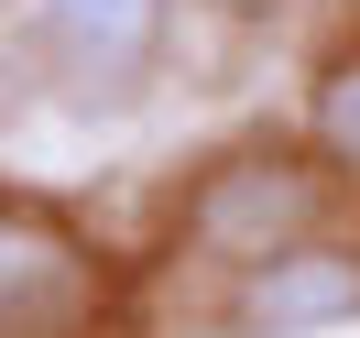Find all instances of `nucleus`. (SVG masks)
Listing matches in <instances>:
<instances>
[{"label": "nucleus", "instance_id": "f257e3e1", "mask_svg": "<svg viewBox=\"0 0 360 338\" xmlns=\"http://www.w3.org/2000/svg\"><path fill=\"white\" fill-rule=\"evenodd\" d=\"M110 306V273L55 207L0 197V338H88Z\"/></svg>", "mask_w": 360, "mask_h": 338}, {"label": "nucleus", "instance_id": "f03ea898", "mask_svg": "<svg viewBox=\"0 0 360 338\" xmlns=\"http://www.w3.org/2000/svg\"><path fill=\"white\" fill-rule=\"evenodd\" d=\"M316 219H328V175H316L306 153H240L186 207V229H197L207 251H229V262H273V251H295Z\"/></svg>", "mask_w": 360, "mask_h": 338}, {"label": "nucleus", "instance_id": "7ed1b4c3", "mask_svg": "<svg viewBox=\"0 0 360 338\" xmlns=\"http://www.w3.org/2000/svg\"><path fill=\"white\" fill-rule=\"evenodd\" d=\"M349 316H360V251H328V240H295L273 262H251L240 294H229L240 338H306V327H349Z\"/></svg>", "mask_w": 360, "mask_h": 338}, {"label": "nucleus", "instance_id": "20e7f679", "mask_svg": "<svg viewBox=\"0 0 360 338\" xmlns=\"http://www.w3.org/2000/svg\"><path fill=\"white\" fill-rule=\"evenodd\" d=\"M33 33L66 55L88 98H131L164 44V0H33Z\"/></svg>", "mask_w": 360, "mask_h": 338}, {"label": "nucleus", "instance_id": "39448f33", "mask_svg": "<svg viewBox=\"0 0 360 338\" xmlns=\"http://www.w3.org/2000/svg\"><path fill=\"white\" fill-rule=\"evenodd\" d=\"M316 153H328V164H360V55L316 66Z\"/></svg>", "mask_w": 360, "mask_h": 338}, {"label": "nucleus", "instance_id": "423d86ee", "mask_svg": "<svg viewBox=\"0 0 360 338\" xmlns=\"http://www.w3.org/2000/svg\"><path fill=\"white\" fill-rule=\"evenodd\" d=\"M219 11H229V22H262V11H273V0H219Z\"/></svg>", "mask_w": 360, "mask_h": 338}]
</instances>
